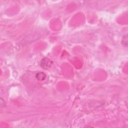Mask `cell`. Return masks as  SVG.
Listing matches in <instances>:
<instances>
[{
    "label": "cell",
    "instance_id": "cell-1",
    "mask_svg": "<svg viewBox=\"0 0 128 128\" xmlns=\"http://www.w3.org/2000/svg\"><path fill=\"white\" fill-rule=\"evenodd\" d=\"M53 62L48 58L43 59L40 62L41 67L45 70H48L52 66Z\"/></svg>",
    "mask_w": 128,
    "mask_h": 128
},
{
    "label": "cell",
    "instance_id": "cell-2",
    "mask_svg": "<svg viewBox=\"0 0 128 128\" xmlns=\"http://www.w3.org/2000/svg\"><path fill=\"white\" fill-rule=\"evenodd\" d=\"M36 79L40 81H43L46 79V75L42 72H38L36 75Z\"/></svg>",
    "mask_w": 128,
    "mask_h": 128
},
{
    "label": "cell",
    "instance_id": "cell-3",
    "mask_svg": "<svg viewBox=\"0 0 128 128\" xmlns=\"http://www.w3.org/2000/svg\"><path fill=\"white\" fill-rule=\"evenodd\" d=\"M122 44L124 46L126 47L128 46V36L127 35L124 36L122 39Z\"/></svg>",
    "mask_w": 128,
    "mask_h": 128
}]
</instances>
